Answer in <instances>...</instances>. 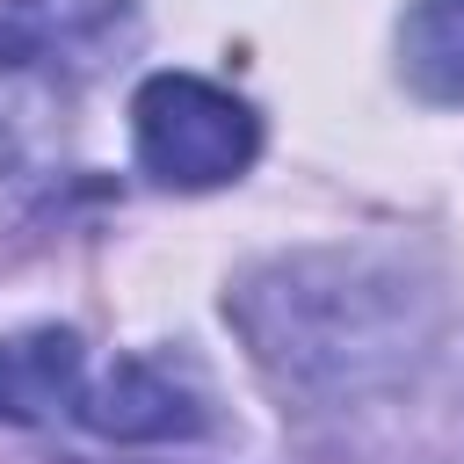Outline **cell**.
Masks as SVG:
<instances>
[{
	"instance_id": "277c9868",
	"label": "cell",
	"mask_w": 464,
	"mask_h": 464,
	"mask_svg": "<svg viewBox=\"0 0 464 464\" xmlns=\"http://www.w3.org/2000/svg\"><path fill=\"white\" fill-rule=\"evenodd\" d=\"M102 442H188L210 428V392L174 355H116L72 406Z\"/></svg>"
},
{
	"instance_id": "5b68a950",
	"label": "cell",
	"mask_w": 464,
	"mask_h": 464,
	"mask_svg": "<svg viewBox=\"0 0 464 464\" xmlns=\"http://www.w3.org/2000/svg\"><path fill=\"white\" fill-rule=\"evenodd\" d=\"M87 392V348L72 326H29L0 341V420L7 428H44L72 413Z\"/></svg>"
},
{
	"instance_id": "6da1fadb",
	"label": "cell",
	"mask_w": 464,
	"mask_h": 464,
	"mask_svg": "<svg viewBox=\"0 0 464 464\" xmlns=\"http://www.w3.org/2000/svg\"><path fill=\"white\" fill-rule=\"evenodd\" d=\"M254 370L297 413H384L420 399L457 355V319L442 283L399 254H283L239 276L225 297Z\"/></svg>"
},
{
	"instance_id": "7a4b0ae2",
	"label": "cell",
	"mask_w": 464,
	"mask_h": 464,
	"mask_svg": "<svg viewBox=\"0 0 464 464\" xmlns=\"http://www.w3.org/2000/svg\"><path fill=\"white\" fill-rule=\"evenodd\" d=\"M130 145L160 188H225L261 160V116L203 72H152L130 94Z\"/></svg>"
},
{
	"instance_id": "8992f818",
	"label": "cell",
	"mask_w": 464,
	"mask_h": 464,
	"mask_svg": "<svg viewBox=\"0 0 464 464\" xmlns=\"http://www.w3.org/2000/svg\"><path fill=\"white\" fill-rule=\"evenodd\" d=\"M399 72L420 102H464V0H406Z\"/></svg>"
},
{
	"instance_id": "52a82bcc",
	"label": "cell",
	"mask_w": 464,
	"mask_h": 464,
	"mask_svg": "<svg viewBox=\"0 0 464 464\" xmlns=\"http://www.w3.org/2000/svg\"><path fill=\"white\" fill-rule=\"evenodd\" d=\"M7 152H14V123L0 116V160H7Z\"/></svg>"
},
{
	"instance_id": "3957f363",
	"label": "cell",
	"mask_w": 464,
	"mask_h": 464,
	"mask_svg": "<svg viewBox=\"0 0 464 464\" xmlns=\"http://www.w3.org/2000/svg\"><path fill=\"white\" fill-rule=\"evenodd\" d=\"M138 36H145L138 0H14L0 7V72L80 87L123 65Z\"/></svg>"
}]
</instances>
